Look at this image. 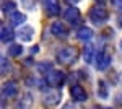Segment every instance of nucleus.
<instances>
[{
  "label": "nucleus",
  "instance_id": "1",
  "mask_svg": "<svg viewBox=\"0 0 122 109\" xmlns=\"http://www.w3.org/2000/svg\"><path fill=\"white\" fill-rule=\"evenodd\" d=\"M78 49L76 47H64L57 52V62L59 64H64V65H68V64H75L76 59H78Z\"/></svg>",
  "mask_w": 122,
  "mask_h": 109
},
{
  "label": "nucleus",
  "instance_id": "2",
  "mask_svg": "<svg viewBox=\"0 0 122 109\" xmlns=\"http://www.w3.org/2000/svg\"><path fill=\"white\" fill-rule=\"evenodd\" d=\"M88 16H90V20L98 26V25H103V23L107 21L109 13H107V10H106V8L99 7V5H96V7H93V8L90 10V15H88Z\"/></svg>",
  "mask_w": 122,
  "mask_h": 109
},
{
  "label": "nucleus",
  "instance_id": "3",
  "mask_svg": "<svg viewBox=\"0 0 122 109\" xmlns=\"http://www.w3.org/2000/svg\"><path fill=\"white\" fill-rule=\"evenodd\" d=\"M46 80L51 86L54 88H60L64 82H65V73L64 72H59V70H51V72L46 75Z\"/></svg>",
  "mask_w": 122,
  "mask_h": 109
},
{
  "label": "nucleus",
  "instance_id": "4",
  "mask_svg": "<svg viewBox=\"0 0 122 109\" xmlns=\"http://www.w3.org/2000/svg\"><path fill=\"white\" fill-rule=\"evenodd\" d=\"M94 65L98 70H106L109 65H111V55L107 54V51H99L96 57H94Z\"/></svg>",
  "mask_w": 122,
  "mask_h": 109
},
{
  "label": "nucleus",
  "instance_id": "5",
  "mask_svg": "<svg viewBox=\"0 0 122 109\" xmlns=\"http://www.w3.org/2000/svg\"><path fill=\"white\" fill-rule=\"evenodd\" d=\"M64 18L65 21L68 23H72V25H78L80 21H81V15H80V10L76 8V7H68V8L64 11Z\"/></svg>",
  "mask_w": 122,
  "mask_h": 109
},
{
  "label": "nucleus",
  "instance_id": "6",
  "mask_svg": "<svg viewBox=\"0 0 122 109\" xmlns=\"http://www.w3.org/2000/svg\"><path fill=\"white\" fill-rule=\"evenodd\" d=\"M42 7H44V10H46V13L49 16H57L60 13L59 0H42Z\"/></svg>",
  "mask_w": 122,
  "mask_h": 109
},
{
  "label": "nucleus",
  "instance_id": "7",
  "mask_svg": "<svg viewBox=\"0 0 122 109\" xmlns=\"http://www.w3.org/2000/svg\"><path fill=\"white\" fill-rule=\"evenodd\" d=\"M70 96H72V99L75 101V103H83V101H86V98H88L85 88L80 86V85H73V86L70 88Z\"/></svg>",
  "mask_w": 122,
  "mask_h": 109
},
{
  "label": "nucleus",
  "instance_id": "8",
  "mask_svg": "<svg viewBox=\"0 0 122 109\" xmlns=\"http://www.w3.org/2000/svg\"><path fill=\"white\" fill-rule=\"evenodd\" d=\"M51 33H52L56 37H60V39H65V37L68 36L67 26L64 25V23H59V21H56V23L51 25Z\"/></svg>",
  "mask_w": 122,
  "mask_h": 109
},
{
  "label": "nucleus",
  "instance_id": "9",
  "mask_svg": "<svg viewBox=\"0 0 122 109\" xmlns=\"http://www.w3.org/2000/svg\"><path fill=\"white\" fill-rule=\"evenodd\" d=\"M59 103H60V91L59 90L51 91L44 96V106H47V108H56Z\"/></svg>",
  "mask_w": 122,
  "mask_h": 109
},
{
  "label": "nucleus",
  "instance_id": "10",
  "mask_svg": "<svg viewBox=\"0 0 122 109\" xmlns=\"http://www.w3.org/2000/svg\"><path fill=\"white\" fill-rule=\"evenodd\" d=\"M16 93H18V85L15 82L3 83V86H2V94H3V98H13Z\"/></svg>",
  "mask_w": 122,
  "mask_h": 109
},
{
  "label": "nucleus",
  "instance_id": "11",
  "mask_svg": "<svg viewBox=\"0 0 122 109\" xmlns=\"http://www.w3.org/2000/svg\"><path fill=\"white\" fill-rule=\"evenodd\" d=\"M16 36L23 41V42H29V41H33V36H34V29L31 26H21L18 29V33H16Z\"/></svg>",
  "mask_w": 122,
  "mask_h": 109
},
{
  "label": "nucleus",
  "instance_id": "12",
  "mask_svg": "<svg viewBox=\"0 0 122 109\" xmlns=\"http://www.w3.org/2000/svg\"><path fill=\"white\" fill-rule=\"evenodd\" d=\"M25 21H26V15L21 13V11H13V13L10 15V23H11L13 26H20V25H23Z\"/></svg>",
  "mask_w": 122,
  "mask_h": 109
},
{
  "label": "nucleus",
  "instance_id": "13",
  "mask_svg": "<svg viewBox=\"0 0 122 109\" xmlns=\"http://www.w3.org/2000/svg\"><path fill=\"white\" fill-rule=\"evenodd\" d=\"M0 39H2V42H11L13 41V37H15V33H13V29L8 26H2L0 29Z\"/></svg>",
  "mask_w": 122,
  "mask_h": 109
},
{
  "label": "nucleus",
  "instance_id": "14",
  "mask_svg": "<svg viewBox=\"0 0 122 109\" xmlns=\"http://www.w3.org/2000/svg\"><path fill=\"white\" fill-rule=\"evenodd\" d=\"M76 37L80 39V41H90L91 37H93V29H90V28H80L78 31H76Z\"/></svg>",
  "mask_w": 122,
  "mask_h": 109
},
{
  "label": "nucleus",
  "instance_id": "15",
  "mask_svg": "<svg viewBox=\"0 0 122 109\" xmlns=\"http://www.w3.org/2000/svg\"><path fill=\"white\" fill-rule=\"evenodd\" d=\"M31 104H33V96H31L29 93L23 94V98H21V101H20V108L21 109H29Z\"/></svg>",
  "mask_w": 122,
  "mask_h": 109
},
{
  "label": "nucleus",
  "instance_id": "16",
  "mask_svg": "<svg viewBox=\"0 0 122 109\" xmlns=\"http://www.w3.org/2000/svg\"><path fill=\"white\" fill-rule=\"evenodd\" d=\"M98 96L107 98V85H106V82H103V80L98 82Z\"/></svg>",
  "mask_w": 122,
  "mask_h": 109
},
{
  "label": "nucleus",
  "instance_id": "17",
  "mask_svg": "<svg viewBox=\"0 0 122 109\" xmlns=\"http://www.w3.org/2000/svg\"><path fill=\"white\" fill-rule=\"evenodd\" d=\"M8 54L11 55V57H20V55L23 54V46L13 44V46H11V47L8 49Z\"/></svg>",
  "mask_w": 122,
  "mask_h": 109
},
{
  "label": "nucleus",
  "instance_id": "18",
  "mask_svg": "<svg viewBox=\"0 0 122 109\" xmlns=\"http://www.w3.org/2000/svg\"><path fill=\"white\" fill-rule=\"evenodd\" d=\"M15 10H16V3L15 2H5L2 5V11L3 13H13Z\"/></svg>",
  "mask_w": 122,
  "mask_h": 109
},
{
  "label": "nucleus",
  "instance_id": "19",
  "mask_svg": "<svg viewBox=\"0 0 122 109\" xmlns=\"http://www.w3.org/2000/svg\"><path fill=\"white\" fill-rule=\"evenodd\" d=\"M38 68H39V72L44 73V75H47V73L51 72V70H54L51 62H46V64H39V65H38Z\"/></svg>",
  "mask_w": 122,
  "mask_h": 109
},
{
  "label": "nucleus",
  "instance_id": "20",
  "mask_svg": "<svg viewBox=\"0 0 122 109\" xmlns=\"http://www.w3.org/2000/svg\"><path fill=\"white\" fill-rule=\"evenodd\" d=\"M93 52H94V49L91 47V46L85 47V51H83V57H85V60H86V62H91V59H93Z\"/></svg>",
  "mask_w": 122,
  "mask_h": 109
},
{
  "label": "nucleus",
  "instance_id": "21",
  "mask_svg": "<svg viewBox=\"0 0 122 109\" xmlns=\"http://www.w3.org/2000/svg\"><path fill=\"white\" fill-rule=\"evenodd\" d=\"M10 68V64H8V60L5 59V57H2V75H5V72Z\"/></svg>",
  "mask_w": 122,
  "mask_h": 109
},
{
  "label": "nucleus",
  "instance_id": "22",
  "mask_svg": "<svg viewBox=\"0 0 122 109\" xmlns=\"http://www.w3.org/2000/svg\"><path fill=\"white\" fill-rule=\"evenodd\" d=\"M112 7L117 11H122V0H112Z\"/></svg>",
  "mask_w": 122,
  "mask_h": 109
},
{
  "label": "nucleus",
  "instance_id": "23",
  "mask_svg": "<svg viewBox=\"0 0 122 109\" xmlns=\"http://www.w3.org/2000/svg\"><path fill=\"white\" fill-rule=\"evenodd\" d=\"M65 3H68V5H75V3H78V0H64Z\"/></svg>",
  "mask_w": 122,
  "mask_h": 109
},
{
  "label": "nucleus",
  "instance_id": "24",
  "mask_svg": "<svg viewBox=\"0 0 122 109\" xmlns=\"http://www.w3.org/2000/svg\"><path fill=\"white\" fill-rule=\"evenodd\" d=\"M96 2H98V3H99V5H103V3H106V2H107V0H96Z\"/></svg>",
  "mask_w": 122,
  "mask_h": 109
},
{
  "label": "nucleus",
  "instance_id": "25",
  "mask_svg": "<svg viewBox=\"0 0 122 109\" xmlns=\"http://www.w3.org/2000/svg\"><path fill=\"white\" fill-rule=\"evenodd\" d=\"M119 46H121V49H122V39H121V42H119Z\"/></svg>",
  "mask_w": 122,
  "mask_h": 109
},
{
  "label": "nucleus",
  "instance_id": "26",
  "mask_svg": "<svg viewBox=\"0 0 122 109\" xmlns=\"http://www.w3.org/2000/svg\"><path fill=\"white\" fill-rule=\"evenodd\" d=\"M104 109H109V108H104Z\"/></svg>",
  "mask_w": 122,
  "mask_h": 109
}]
</instances>
